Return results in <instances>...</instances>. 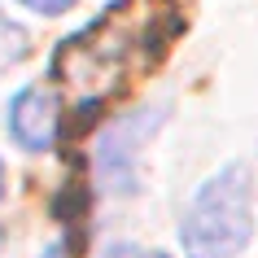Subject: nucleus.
Wrapping results in <instances>:
<instances>
[{
	"label": "nucleus",
	"mask_w": 258,
	"mask_h": 258,
	"mask_svg": "<svg viewBox=\"0 0 258 258\" xmlns=\"http://www.w3.org/2000/svg\"><path fill=\"white\" fill-rule=\"evenodd\" d=\"M254 236V175L245 162L223 166L206 179L179 223L188 258H236Z\"/></svg>",
	"instance_id": "1"
},
{
	"label": "nucleus",
	"mask_w": 258,
	"mask_h": 258,
	"mask_svg": "<svg viewBox=\"0 0 258 258\" xmlns=\"http://www.w3.org/2000/svg\"><path fill=\"white\" fill-rule=\"evenodd\" d=\"M57 127H61V105L48 88H22L9 105V132L22 149L40 153V149H53L57 140Z\"/></svg>",
	"instance_id": "2"
},
{
	"label": "nucleus",
	"mask_w": 258,
	"mask_h": 258,
	"mask_svg": "<svg viewBox=\"0 0 258 258\" xmlns=\"http://www.w3.org/2000/svg\"><path fill=\"white\" fill-rule=\"evenodd\" d=\"M27 53H31V35L18 27L9 14H0V70H5V66H18Z\"/></svg>",
	"instance_id": "3"
},
{
	"label": "nucleus",
	"mask_w": 258,
	"mask_h": 258,
	"mask_svg": "<svg viewBox=\"0 0 258 258\" xmlns=\"http://www.w3.org/2000/svg\"><path fill=\"white\" fill-rule=\"evenodd\" d=\"M105 258H166V254H158V249H136V245H118Z\"/></svg>",
	"instance_id": "4"
},
{
	"label": "nucleus",
	"mask_w": 258,
	"mask_h": 258,
	"mask_svg": "<svg viewBox=\"0 0 258 258\" xmlns=\"http://www.w3.org/2000/svg\"><path fill=\"white\" fill-rule=\"evenodd\" d=\"M22 5H31V9H40V14H66L75 0H22Z\"/></svg>",
	"instance_id": "5"
},
{
	"label": "nucleus",
	"mask_w": 258,
	"mask_h": 258,
	"mask_svg": "<svg viewBox=\"0 0 258 258\" xmlns=\"http://www.w3.org/2000/svg\"><path fill=\"white\" fill-rule=\"evenodd\" d=\"M40 258H70V254H66V249H61V245H53V249H44Z\"/></svg>",
	"instance_id": "6"
},
{
	"label": "nucleus",
	"mask_w": 258,
	"mask_h": 258,
	"mask_svg": "<svg viewBox=\"0 0 258 258\" xmlns=\"http://www.w3.org/2000/svg\"><path fill=\"white\" fill-rule=\"evenodd\" d=\"M0 197H5V166H0Z\"/></svg>",
	"instance_id": "7"
},
{
	"label": "nucleus",
	"mask_w": 258,
	"mask_h": 258,
	"mask_svg": "<svg viewBox=\"0 0 258 258\" xmlns=\"http://www.w3.org/2000/svg\"><path fill=\"white\" fill-rule=\"evenodd\" d=\"M0 241H5V236H0Z\"/></svg>",
	"instance_id": "8"
}]
</instances>
